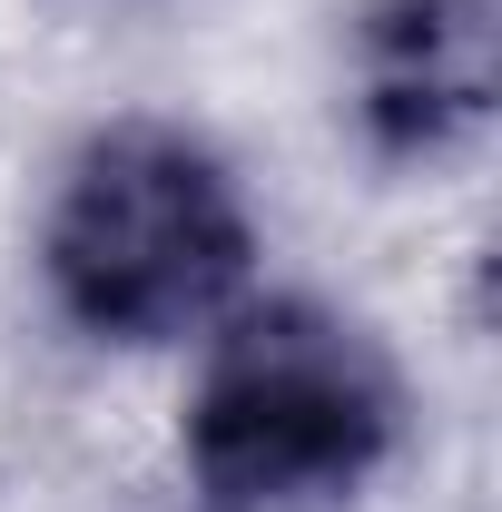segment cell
<instances>
[{
	"mask_svg": "<svg viewBox=\"0 0 502 512\" xmlns=\"http://www.w3.org/2000/svg\"><path fill=\"white\" fill-rule=\"evenodd\" d=\"M50 296L99 345H178L247 296L256 217L237 168L168 119H119L69 158L40 227Z\"/></svg>",
	"mask_w": 502,
	"mask_h": 512,
	"instance_id": "cell-1",
	"label": "cell"
},
{
	"mask_svg": "<svg viewBox=\"0 0 502 512\" xmlns=\"http://www.w3.org/2000/svg\"><path fill=\"white\" fill-rule=\"evenodd\" d=\"M404 375L375 335L315 296H276L217 335L188 394V473L217 512H315L384 473Z\"/></svg>",
	"mask_w": 502,
	"mask_h": 512,
	"instance_id": "cell-2",
	"label": "cell"
},
{
	"mask_svg": "<svg viewBox=\"0 0 502 512\" xmlns=\"http://www.w3.org/2000/svg\"><path fill=\"white\" fill-rule=\"evenodd\" d=\"M502 0H365L355 20V119L375 158H453L493 119Z\"/></svg>",
	"mask_w": 502,
	"mask_h": 512,
	"instance_id": "cell-3",
	"label": "cell"
}]
</instances>
